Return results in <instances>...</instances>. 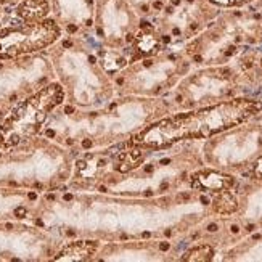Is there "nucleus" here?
<instances>
[{"label": "nucleus", "instance_id": "obj_1", "mask_svg": "<svg viewBox=\"0 0 262 262\" xmlns=\"http://www.w3.org/2000/svg\"><path fill=\"white\" fill-rule=\"evenodd\" d=\"M262 113L259 98L233 97L187 113L161 119L135 137V143L150 150H163L184 140H208Z\"/></svg>", "mask_w": 262, "mask_h": 262}, {"label": "nucleus", "instance_id": "obj_2", "mask_svg": "<svg viewBox=\"0 0 262 262\" xmlns=\"http://www.w3.org/2000/svg\"><path fill=\"white\" fill-rule=\"evenodd\" d=\"M63 100L60 84H52L42 89L34 97L18 105L0 127V145L15 146L23 140L36 135L47 119V115Z\"/></svg>", "mask_w": 262, "mask_h": 262}, {"label": "nucleus", "instance_id": "obj_3", "mask_svg": "<svg viewBox=\"0 0 262 262\" xmlns=\"http://www.w3.org/2000/svg\"><path fill=\"white\" fill-rule=\"evenodd\" d=\"M60 29L55 21L34 23L0 32V58H15L50 45L58 37Z\"/></svg>", "mask_w": 262, "mask_h": 262}, {"label": "nucleus", "instance_id": "obj_4", "mask_svg": "<svg viewBox=\"0 0 262 262\" xmlns=\"http://www.w3.org/2000/svg\"><path fill=\"white\" fill-rule=\"evenodd\" d=\"M236 185V180L233 176H229L222 170H212V169H201L196 170L190 177V187L196 191L208 193H217L222 190H233Z\"/></svg>", "mask_w": 262, "mask_h": 262}, {"label": "nucleus", "instance_id": "obj_5", "mask_svg": "<svg viewBox=\"0 0 262 262\" xmlns=\"http://www.w3.org/2000/svg\"><path fill=\"white\" fill-rule=\"evenodd\" d=\"M209 206L219 215H232L233 212L238 211L240 203H238L233 190H222L217 193H212Z\"/></svg>", "mask_w": 262, "mask_h": 262}, {"label": "nucleus", "instance_id": "obj_6", "mask_svg": "<svg viewBox=\"0 0 262 262\" xmlns=\"http://www.w3.org/2000/svg\"><path fill=\"white\" fill-rule=\"evenodd\" d=\"M97 243L94 242H76L68 245L63 251L56 256V260H87L95 253Z\"/></svg>", "mask_w": 262, "mask_h": 262}, {"label": "nucleus", "instance_id": "obj_7", "mask_svg": "<svg viewBox=\"0 0 262 262\" xmlns=\"http://www.w3.org/2000/svg\"><path fill=\"white\" fill-rule=\"evenodd\" d=\"M47 10H49V5L45 0H25L23 4H19L18 13L21 18L36 21L47 15Z\"/></svg>", "mask_w": 262, "mask_h": 262}, {"label": "nucleus", "instance_id": "obj_8", "mask_svg": "<svg viewBox=\"0 0 262 262\" xmlns=\"http://www.w3.org/2000/svg\"><path fill=\"white\" fill-rule=\"evenodd\" d=\"M215 256V248L211 243H198L182 254L180 260L188 262H209Z\"/></svg>", "mask_w": 262, "mask_h": 262}, {"label": "nucleus", "instance_id": "obj_9", "mask_svg": "<svg viewBox=\"0 0 262 262\" xmlns=\"http://www.w3.org/2000/svg\"><path fill=\"white\" fill-rule=\"evenodd\" d=\"M137 49H139V55H150L153 52H158L159 39L155 37L153 34H140L139 39H137Z\"/></svg>", "mask_w": 262, "mask_h": 262}, {"label": "nucleus", "instance_id": "obj_10", "mask_svg": "<svg viewBox=\"0 0 262 262\" xmlns=\"http://www.w3.org/2000/svg\"><path fill=\"white\" fill-rule=\"evenodd\" d=\"M143 158H145V153H143V148H142V146H139V148H137V150H134V151L124 153V155L121 156L122 163H121L119 170H122V172H126V170H130V169L137 167V166H139V164L143 161Z\"/></svg>", "mask_w": 262, "mask_h": 262}, {"label": "nucleus", "instance_id": "obj_11", "mask_svg": "<svg viewBox=\"0 0 262 262\" xmlns=\"http://www.w3.org/2000/svg\"><path fill=\"white\" fill-rule=\"evenodd\" d=\"M208 2L217 8H240L249 5L253 0H208Z\"/></svg>", "mask_w": 262, "mask_h": 262}, {"label": "nucleus", "instance_id": "obj_12", "mask_svg": "<svg viewBox=\"0 0 262 262\" xmlns=\"http://www.w3.org/2000/svg\"><path fill=\"white\" fill-rule=\"evenodd\" d=\"M243 177L253 179V180H262V155H259L254 163L249 166V170H246V174Z\"/></svg>", "mask_w": 262, "mask_h": 262}, {"label": "nucleus", "instance_id": "obj_13", "mask_svg": "<svg viewBox=\"0 0 262 262\" xmlns=\"http://www.w3.org/2000/svg\"><path fill=\"white\" fill-rule=\"evenodd\" d=\"M15 214H16V217H25V215H26V209L25 208H18Z\"/></svg>", "mask_w": 262, "mask_h": 262}, {"label": "nucleus", "instance_id": "obj_14", "mask_svg": "<svg viewBox=\"0 0 262 262\" xmlns=\"http://www.w3.org/2000/svg\"><path fill=\"white\" fill-rule=\"evenodd\" d=\"M29 198L31 200H36V193H29Z\"/></svg>", "mask_w": 262, "mask_h": 262}, {"label": "nucleus", "instance_id": "obj_15", "mask_svg": "<svg viewBox=\"0 0 262 262\" xmlns=\"http://www.w3.org/2000/svg\"><path fill=\"white\" fill-rule=\"evenodd\" d=\"M260 68H262V60H260Z\"/></svg>", "mask_w": 262, "mask_h": 262}, {"label": "nucleus", "instance_id": "obj_16", "mask_svg": "<svg viewBox=\"0 0 262 262\" xmlns=\"http://www.w3.org/2000/svg\"><path fill=\"white\" fill-rule=\"evenodd\" d=\"M0 118H2V113H0Z\"/></svg>", "mask_w": 262, "mask_h": 262}]
</instances>
